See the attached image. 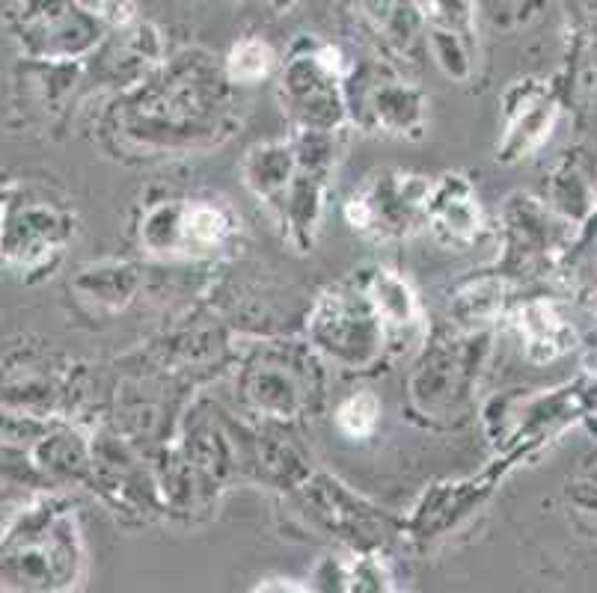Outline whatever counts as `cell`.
I'll return each instance as SVG.
<instances>
[{"label": "cell", "mask_w": 597, "mask_h": 593, "mask_svg": "<svg viewBox=\"0 0 597 593\" xmlns=\"http://www.w3.org/2000/svg\"><path fill=\"white\" fill-rule=\"evenodd\" d=\"M238 226L236 211L215 199H164L146 208L138 232L146 253L194 259L224 250Z\"/></svg>", "instance_id": "obj_4"}, {"label": "cell", "mask_w": 597, "mask_h": 593, "mask_svg": "<svg viewBox=\"0 0 597 593\" xmlns=\"http://www.w3.org/2000/svg\"><path fill=\"white\" fill-rule=\"evenodd\" d=\"M362 285L381 315L390 353H404L411 344H416L425 332V311L408 279L387 267H375L369 276H362Z\"/></svg>", "instance_id": "obj_10"}, {"label": "cell", "mask_w": 597, "mask_h": 593, "mask_svg": "<svg viewBox=\"0 0 597 593\" xmlns=\"http://www.w3.org/2000/svg\"><path fill=\"white\" fill-rule=\"evenodd\" d=\"M310 356L313 351L297 356L262 353L250 362L241 380V395L250 409L276 421H294L313 409V377L304 371L310 369Z\"/></svg>", "instance_id": "obj_6"}, {"label": "cell", "mask_w": 597, "mask_h": 593, "mask_svg": "<svg viewBox=\"0 0 597 593\" xmlns=\"http://www.w3.org/2000/svg\"><path fill=\"white\" fill-rule=\"evenodd\" d=\"M306 336L313 351L348 371H372L390 353L381 315L366 294L362 276L315 300L306 315Z\"/></svg>", "instance_id": "obj_2"}, {"label": "cell", "mask_w": 597, "mask_h": 593, "mask_svg": "<svg viewBox=\"0 0 597 593\" xmlns=\"http://www.w3.org/2000/svg\"><path fill=\"white\" fill-rule=\"evenodd\" d=\"M271 68H274V51L259 40H247L236 45L229 54V63H226L229 80H236V84H256V80L268 78Z\"/></svg>", "instance_id": "obj_13"}, {"label": "cell", "mask_w": 597, "mask_h": 593, "mask_svg": "<svg viewBox=\"0 0 597 593\" xmlns=\"http://www.w3.org/2000/svg\"><path fill=\"white\" fill-rule=\"evenodd\" d=\"M348 122L362 134L422 136L425 128V96L402 80H366L362 87L345 89Z\"/></svg>", "instance_id": "obj_7"}, {"label": "cell", "mask_w": 597, "mask_h": 593, "mask_svg": "<svg viewBox=\"0 0 597 593\" xmlns=\"http://www.w3.org/2000/svg\"><path fill=\"white\" fill-rule=\"evenodd\" d=\"M425 229L446 250H473L488 232V217L476 187L464 173H446L431 182L425 202Z\"/></svg>", "instance_id": "obj_9"}, {"label": "cell", "mask_w": 597, "mask_h": 593, "mask_svg": "<svg viewBox=\"0 0 597 593\" xmlns=\"http://www.w3.org/2000/svg\"><path fill=\"white\" fill-rule=\"evenodd\" d=\"M84 540L75 507L42 498L0 543V575L19 593H69L84 575Z\"/></svg>", "instance_id": "obj_1"}, {"label": "cell", "mask_w": 597, "mask_h": 593, "mask_svg": "<svg viewBox=\"0 0 597 593\" xmlns=\"http://www.w3.org/2000/svg\"><path fill=\"white\" fill-rule=\"evenodd\" d=\"M431 178L404 169H381L369 182L357 187L343 215L354 232L378 243L413 238L425 229V202H428Z\"/></svg>", "instance_id": "obj_3"}, {"label": "cell", "mask_w": 597, "mask_h": 593, "mask_svg": "<svg viewBox=\"0 0 597 593\" xmlns=\"http://www.w3.org/2000/svg\"><path fill=\"white\" fill-rule=\"evenodd\" d=\"M381 425V398L375 392H354L336 407V428L348 439H369Z\"/></svg>", "instance_id": "obj_12"}, {"label": "cell", "mask_w": 597, "mask_h": 593, "mask_svg": "<svg viewBox=\"0 0 597 593\" xmlns=\"http://www.w3.org/2000/svg\"><path fill=\"white\" fill-rule=\"evenodd\" d=\"M253 593H313L304 584L292 582V579H264L262 584H256Z\"/></svg>", "instance_id": "obj_14"}, {"label": "cell", "mask_w": 597, "mask_h": 593, "mask_svg": "<svg viewBox=\"0 0 597 593\" xmlns=\"http://www.w3.org/2000/svg\"><path fill=\"white\" fill-rule=\"evenodd\" d=\"M470 339L455 341L452 339H437L431 341L434 348H425V362L411 380V395L413 404L422 413H437V416H449L458 413L464 400L470 398V386L476 380V348Z\"/></svg>", "instance_id": "obj_8"}, {"label": "cell", "mask_w": 597, "mask_h": 593, "mask_svg": "<svg viewBox=\"0 0 597 593\" xmlns=\"http://www.w3.org/2000/svg\"><path fill=\"white\" fill-rule=\"evenodd\" d=\"M280 101L294 131H324L336 134L348 122L345 113V80L334 51H318L292 57L280 78Z\"/></svg>", "instance_id": "obj_5"}, {"label": "cell", "mask_w": 597, "mask_h": 593, "mask_svg": "<svg viewBox=\"0 0 597 593\" xmlns=\"http://www.w3.org/2000/svg\"><path fill=\"white\" fill-rule=\"evenodd\" d=\"M527 356L532 362H550L568 351L574 341V330L558 318V311L550 303H527L514 315Z\"/></svg>", "instance_id": "obj_11"}]
</instances>
